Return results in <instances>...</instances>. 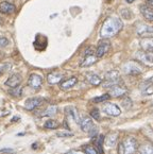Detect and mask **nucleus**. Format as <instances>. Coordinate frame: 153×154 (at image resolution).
Segmentation results:
<instances>
[{"mask_svg":"<svg viewBox=\"0 0 153 154\" xmlns=\"http://www.w3.org/2000/svg\"><path fill=\"white\" fill-rule=\"evenodd\" d=\"M122 28H123V23L121 19L117 16H111L105 19L102 25L100 30V36L102 38H111L119 33Z\"/></svg>","mask_w":153,"mask_h":154,"instance_id":"obj_1","label":"nucleus"},{"mask_svg":"<svg viewBox=\"0 0 153 154\" xmlns=\"http://www.w3.org/2000/svg\"><path fill=\"white\" fill-rule=\"evenodd\" d=\"M123 72L129 75H138L142 72V64L138 61H129L122 66Z\"/></svg>","mask_w":153,"mask_h":154,"instance_id":"obj_2","label":"nucleus"},{"mask_svg":"<svg viewBox=\"0 0 153 154\" xmlns=\"http://www.w3.org/2000/svg\"><path fill=\"white\" fill-rule=\"evenodd\" d=\"M120 83V77L119 72L117 70H111L108 72H106L105 77H104V83L103 86L105 88H110V87L117 85Z\"/></svg>","mask_w":153,"mask_h":154,"instance_id":"obj_3","label":"nucleus"},{"mask_svg":"<svg viewBox=\"0 0 153 154\" xmlns=\"http://www.w3.org/2000/svg\"><path fill=\"white\" fill-rule=\"evenodd\" d=\"M135 59L142 65L153 66V52H147L144 50H139L135 53Z\"/></svg>","mask_w":153,"mask_h":154,"instance_id":"obj_4","label":"nucleus"},{"mask_svg":"<svg viewBox=\"0 0 153 154\" xmlns=\"http://www.w3.org/2000/svg\"><path fill=\"white\" fill-rule=\"evenodd\" d=\"M138 146L137 140L134 137H128L124 139L123 141V152L124 154H136L138 151Z\"/></svg>","mask_w":153,"mask_h":154,"instance_id":"obj_5","label":"nucleus"},{"mask_svg":"<svg viewBox=\"0 0 153 154\" xmlns=\"http://www.w3.org/2000/svg\"><path fill=\"white\" fill-rule=\"evenodd\" d=\"M110 48H111V42L108 41V38H102L99 42V44L97 46V49H96V57L98 59L103 57L108 53Z\"/></svg>","mask_w":153,"mask_h":154,"instance_id":"obj_6","label":"nucleus"},{"mask_svg":"<svg viewBox=\"0 0 153 154\" xmlns=\"http://www.w3.org/2000/svg\"><path fill=\"white\" fill-rule=\"evenodd\" d=\"M126 93H128V89H126V86L121 85V83L117 84V85H114V86L108 88V95L114 98L123 97V96L126 95Z\"/></svg>","mask_w":153,"mask_h":154,"instance_id":"obj_7","label":"nucleus"},{"mask_svg":"<svg viewBox=\"0 0 153 154\" xmlns=\"http://www.w3.org/2000/svg\"><path fill=\"white\" fill-rule=\"evenodd\" d=\"M28 85L33 89H39L43 85V77L37 73H32L28 79Z\"/></svg>","mask_w":153,"mask_h":154,"instance_id":"obj_8","label":"nucleus"},{"mask_svg":"<svg viewBox=\"0 0 153 154\" xmlns=\"http://www.w3.org/2000/svg\"><path fill=\"white\" fill-rule=\"evenodd\" d=\"M79 125L81 128V130L85 133H90L92 130L95 129L94 122H92V119L88 116H84L80 119Z\"/></svg>","mask_w":153,"mask_h":154,"instance_id":"obj_9","label":"nucleus"},{"mask_svg":"<svg viewBox=\"0 0 153 154\" xmlns=\"http://www.w3.org/2000/svg\"><path fill=\"white\" fill-rule=\"evenodd\" d=\"M103 112L111 117H118L121 114L120 107L117 104H114V103H106L103 107Z\"/></svg>","mask_w":153,"mask_h":154,"instance_id":"obj_10","label":"nucleus"},{"mask_svg":"<svg viewBox=\"0 0 153 154\" xmlns=\"http://www.w3.org/2000/svg\"><path fill=\"white\" fill-rule=\"evenodd\" d=\"M44 99L39 97H34V98H29L27 99V101L25 102V109L28 111H33L36 107H38L39 105L43 103Z\"/></svg>","mask_w":153,"mask_h":154,"instance_id":"obj_11","label":"nucleus"},{"mask_svg":"<svg viewBox=\"0 0 153 154\" xmlns=\"http://www.w3.org/2000/svg\"><path fill=\"white\" fill-rule=\"evenodd\" d=\"M21 81H23L21 75H18V73H14L5 81V85L9 86L10 88H15V87H18L20 85Z\"/></svg>","mask_w":153,"mask_h":154,"instance_id":"obj_12","label":"nucleus"},{"mask_svg":"<svg viewBox=\"0 0 153 154\" xmlns=\"http://www.w3.org/2000/svg\"><path fill=\"white\" fill-rule=\"evenodd\" d=\"M139 45L142 50L147 51V52H153V37L146 36L142 37L139 42Z\"/></svg>","mask_w":153,"mask_h":154,"instance_id":"obj_13","label":"nucleus"},{"mask_svg":"<svg viewBox=\"0 0 153 154\" xmlns=\"http://www.w3.org/2000/svg\"><path fill=\"white\" fill-rule=\"evenodd\" d=\"M64 78V75L61 72H58V71H53V72H50L47 75V81L50 85H54V84L61 83L62 80Z\"/></svg>","mask_w":153,"mask_h":154,"instance_id":"obj_14","label":"nucleus"},{"mask_svg":"<svg viewBox=\"0 0 153 154\" xmlns=\"http://www.w3.org/2000/svg\"><path fill=\"white\" fill-rule=\"evenodd\" d=\"M139 11L142 13V17L146 19L147 21H153V10L149 8L147 5H139Z\"/></svg>","mask_w":153,"mask_h":154,"instance_id":"obj_15","label":"nucleus"},{"mask_svg":"<svg viewBox=\"0 0 153 154\" xmlns=\"http://www.w3.org/2000/svg\"><path fill=\"white\" fill-rule=\"evenodd\" d=\"M117 141H118V133H116V132L110 133L106 137H104V143H105V145L110 148L116 147Z\"/></svg>","mask_w":153,"mask_h":154,"instance_id":"obj_16","label":"nucleus"},{"mask_svg":"<svg viewBox=\"0 0 153 154\" xmlns=\"http://www.w3.org/2000/svg\"><path fill=\"white\" fill-rule=\"evenodd\" d=\"M78 83V79L76 77H71L67 80H64L60 83V87H61L63 91H67V89H70L71 87H73L76 84Z\"/></svg>","mask_w":153,"mask_h":154,"instance_id":"obj_17","label":"nucleus"},{"mask_svg":"<svg viewBox=\"0 0 153 154\" xmlns=\"http://www.w3.org/2000/svg\"><path fill=\"white\" fill-rule=\"evenodd\" d=\"M97 60H98V57H96V54H86L85 57H84L83 61L80 64V66H81V67H89V66L94 65V64L97 62Z\"/></svg>","mask_w":153,"mask_h":154,"instance_id":"obj_18","label":"nucleus"},{"mask_svg":"<svg viewBox=\"0 0 153 154\" xmlns=\"http://www.w3.org/2000/svg\"><path fill=\"white\" fill-rule=\"evenodd\" d=\"M0 12L2 14H12L15 12V5L8 1H2L0 3Z\"/></svg>","mask_w":153,"mask_h":154,"instance_id":"obj_19","label":"nucleus"},{"mask_svg":"<svg viewBox=\"0 0 153 154\" xmlns=\"http://www.w3.org/2000/svg\"><path fill=\"white\" fill-rule=\"evenodd\" d=\"M139 154H153V143L150 141L142 143L138 148Z\"/></svg>","mask_w":153,"mask_h":154,"instance_id":"obj_20","label":"nucleus"},{"mask_svg":"<svg viewBox=\"0 0 153 154\" xmlns=\"http://www.w3.org/2000/svg\"><path fill=\"white\" fill-rule=\"evenodd\" d=\"M86 81L89 84H92V85H94V86H98V85H100L102 83L101 78L98 75H96V73H87L86 75Z\"/></svg>","mask_w":153,"mask_h":154,"instance_id":"obj_21","label":"nucleus"},{"mask_svg":"<svg viewBox=\"0 0 153 154\" xmlns=\"http://www.w3.org/2000/svg\"><path fill=\"white\" fill-rule=\"evenodd\" d=\"M65 113L68 117H70L72 120H74L76 123L80 122V118H79V115H78V111L76 109V107L73 106H68L65 109Z\"/></svg>","mask_w":153,"mask_h":154,"instance_id":"obj_22","label":"nucleus"},{"mask_svg":"<svg viewBox=\"0 0 153 154\" xmlns=\"http://www.w3.org/2000/svg\"><path fill=\"white\" fill-rule=\"evenodd\" d=\"M140 88H142V93L144 94L145 96L153 95V83L151 81H147V82H145V83H142Z\"/></svg>","mask_w":153,"mask_h":154,"instance_id":"obj_23","label":"nucleus"},{"mask_svg":"<svg viewBox=\"0 0 153 154\" xmlns=\"http://www.w3.org/2000/svg\"><path fill=\"white\" fill-rule=\"evenodd\" d=\"M104 143V136L103 135H99L98 137H95L94 138V143H95V148L98 151V153L103 154V149H102V146Z\"/></svg>","mask_w":153,"mask_h":154,"instance_id":"obj_24","label":"nucleus"},{"mask_svg":"<svg viewBox=\"0 0 153 154\" xmlns=\"http://www.w3.org/2000/svg\"><path fill=\"white\" fill-rule=\"evenodd\" d=\"M153 33V27L148 25H140L137 28V34L138 35H146V34Z\"/></svg>","mask_w":153,"mask_h":154,"instance_id":"obj_25","label":"nucleus"},{"mask_svg":"<svg viewBox=\"0 0 153 154\" xmlns=\"http://www.w3.org/2000/svg\"><path fill=\"white\" fill-rule=\"evenodd\" d=\"M56 113H58V106H55V105H50V106H48L47 109L41 114V116H43V117H51V116L55 115Z\"/></svg>","mask_w":153,"mask_h":154,"instance_id":"obj_26","label":"nucleus"},{"mask_svg":"<svg viewBox=\"0 0 153 154\" xmlns=\"http://www.w3.org/2000/svg\"><path fill=\"white\" fill-rule=\"evenodd\" d=\"M44 128L49 130H55L59 128V122L55 120H47L44 125Z\"/></svg>","mask_w":153,"mask_h":154,"instance_id":"obj_27","label":"nucleus"},{"mask_svg":"<svg viewBox=\"0 0 153 154\" xmlns=\"http://www.w3.org/2000/svg\"><path fill=\"white\" fill-rule=\"evenodd\" d=\"M120 15H121V17L126 18V20H130L132 18V13L129 9H121L120 10Z\"/></svg>","mask_w":153,"mask_h":154,"instance_id":"obj_28","label":"nucleus"},{"mask_svg":"<svg viewBox=\"0 0 153 154\" xmlns=\"http://www.w3.org/2000/svg\"><path fill=\"white\" fill-rule=\"evenodd\" d=\"M21 93H23V88H21L20 86L15 87V88H12L11 91H10V94H11L13 97H20Z\"/></svg>","mask_w":153,"mask_h":154,"instance_id":"obj_29","label":"nucleus"},{"mask_svg":"<svg viewBox=\"0 0 153 154\" xmlns=\"http://www.w3.org/2000/svg\"><path fill=\"white\" fill-rule=\"evenodd\" d=\"M110 97H111V96L108 95V94H104V95L100 96V97L94 98V99H92V101L96 102V103H99V102H103V101H105V100H108Z\"/></svg>","mask_w":153,"mask_h":154,"instance_id":"obj_30","label":"nucleus"},{"mask_svg":"<svg viewBox=\"0 0 153 154\" xmlns=\"http://www.w3.org/2000/svg\"><path fill=\"white\" fill-rule=\"evenodd\" d=\"M84 152H85V154H98V151L96 150V148L92 147V146H85L84 147Z\"/></svg>","mask_w":153,"mask_h":154,"instance_id":"obj_31","label":"nucleus"},{"mask_svg":"<svg viewBox=\"0 0 153 154\" xmlns=\"http://www.w3.org/2000/svg\"><path fill=\"white\" fill-rule=\"evenodd\" d=\"M122 105L126 109H130L132 107V101H131L130 98L126 97L123 100H122Z\"/></svg>","mask_w":153,"mask_h":154,"instance_id":"obj_32","label":"nucleus"},{"mask_svg":"<svg viewBox=\"0 0 153 154\" xmlns=\"http://www.w3.org/2000/svg\"><path fill=\"white\" fill-rule=\"evenodd\" d=\"M11 68V65L8 63H3V64H0V75H2L5 71H8Z\"/></svg>","mask_w":153,"mask_h":154,"instance_id":"obj_33","label":"nucleus"},{"mask_svg":"<svg viewBox=\"0 0 153 154\" xmlns=\"http://www.w3.org/2000/svg\"><path fill=\"white\" fill-rule=\"evenodd\" d=\"M90 116H92V118H94L95 120H99L100 119V112L98 109H92V112H90Z\"/></svg>","mask_w":153,"mask_h":154,"instance_id":"obj_34","label":"nucleus"},{"mask_svg":"<svg viewBox=\"0 0 153 154\" xmlns=\"http://www.w3.org/2000/svg\"><path fill=\"white\" fill-rule=\"evenodd\" d=\"M58 136L59 137H70V136H73V133L69 131H61L58 132Z\"/></svg>","mask_w":153,"mask_h":154,"instance_id":"obj_35","label":"nucleus"},{"mask_svg":"<svg viewBox=\"0 0 153 154\" xmlns=\"http://www.w3.org/2000/svg\"><path fill=\"white\" fill-rule=\"evenodd\" d=\"M8 45H9V39L7 37H0V47H7Z\"/></svg>","mask_w":153,"mask_h":154,"instance_id":"obj_36","label":"nucleus"},{"mask_svg":"<svg viewBox=\"0 0 153 154\" xmlns=\"http://www.w3.org/2000/svg\"><path fill=\"white\" fill-rule=\"evenodd\" d=\"M1 153H15V150L11 149V148H5V149H0Z\"/></svg>","mask_w":153,"mask_h":154,"instance_id":"obj_37","label":"nucleus"},{"mask_svg":"<svg viewBox=\"0 0 153 154\" xmlns=\"http://www.w3.org/2000/svg\"><path fill=\"white\" fill-rule=\"evenodd\" d=\"M65 154H85V152L78 151V150H70V151H68L67 153H65Z\"/></svg>","mask_w":153,"mask_h":154,"instance_id":"obj_38","label":"nucleus"},{"mask_svg":"<svg viewBox=\"0 0 153 154\" xmlns=\"http://www.w3.org/2000/svg\"><path fill=\"white\" fill-rule=\"evenodd\" d=\"M145 1H146V5L153 10V0H145Z\"/></svg>","mask_w":153,"mask_h":154,"instance_id":"obj_39","label":"nucleus"},{"mask_svg":"<svg viewBox=\"0 0 153 154\" xmlns=\"http://www.w3.org/2000/svg\"><path fill=\"white\" fill-rule=\"evenodd\" d=\"M124 1H126V2H128V3H133L135 0H124Z\"/></svg>","mask_w":153,"mask_h":154,"instance_id":"obj_40","label":"nucleus"},{"mask_svg":"<svg viewBox=\"0 0 153 154\" xmlns=\"http://www.w3.org/2000/svg\"><path fill=\"white\" fill-rule=\"evenodd\" d=\"M105 1H106V2H108V3H110V2H112L113 0H105Z\"/></svg>","mask_w":153,"mask_h":154,"instance_id":"obj_41","label":"nucleus"},{"mask_svg":"<svg viewBox=\"0 0 153 154\" xmlns=\"http://www.w3.org/2000/svg\"><path fill=\"white\" fill-rule=\"evenodd\" d=\"M1 23H2V19L0 18V25H1Z\"/></svg>","mask_w":153,"mask_h":154,"instance_id":"obj_42","label":"nucleus"}]
</instances>
